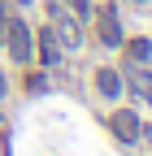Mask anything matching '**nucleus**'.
Listing matches in <instances>:
<instances>
[{
	"label": "nucleus",
	"instance_id": "f257e3e1",
	"mask_svg": "<svg viewBox=\"0 0 152 156\" xmlns=\"http://www.w3.org/2000/svg\"><path fill=\"white\" fill-rule=\"evenodd\" d=\"M5 44H9V52H13V61L17 65H31V56H35V26L31 22H9V35H5Z\"/></svg>",
	"mask_w": 152,
	"mask_h": 156
},
{
	"label": "nucleus",
	"instance_id": "f03ea898",
	"mask_svg": "<svg viewBox=\"0 0 152 156\" xmlns=\"http://www.w3.org/2000/svg\"><path fill=\"white\" fill-rule=\"evenodd\" d=\"M96 13V30H100V44L104 48H122V22H118V5L113 0H104L100 9H91Z\"/></svg>",
	"mask_w": 152,
	"mask_h": 156
},
{
	"label": "nucleus",
	"instance_id": "7ed1b4c3",
	"mask_svg": "<svg viewBox=\"0 0 152 156\" xmlns=\"http://www.w3.org/2000/svg\"><path fill=\"white\" fill-rule=\"evenodd\" d=\"M48 17L56 22V39H61L65 48H78V44H83V30H78V17H74V13H65L61 5H56V0L48 5Z\"/></svg>",
	"mask_w": 152,
	"mask_h": 156
},
{
	"label": "nucleus",
	"instance_id": "20e7f679",
	"mask_svg": "<svg viewBox=\"0 0 152 156\" xmlns=\"http://www.w3.org/2000/svg\"><path fill=\"white\" fill-rule=\"evenodd\" d=\"M109 130L118 134L122 143H135L139 134H143V122H139V113H135V108H113V117H109Z\"/></svg>",
	"mask_w": 152,
	"mask_h": 156
},
{
	"label": "nucleus",
	"instance_id": "39448f33",
	"mask_svg": "<svg viewBox=\"0 0 152 156\" xmlns=\"http://www.w3.org/2000/svg\"><path fill=\"white\" fill-rule=\"evenodd\" d=\"M96 91L104 95V100H122V74L113 65H100L96 69Z\"/></svg>",
	"mask_w": 152,
	"mask_h": 156
},
{
	"label": "nucleus",
	"instance_id": "423d86ee",
	"mask_svg": "<svg viewBox=\"0 0 152 156\" xmlns=\"http://www.w3.org/2000/svg\"><path fill=\"white\" fill-rule=\"evenodd\" d=\"M126 83H130V91H135L139 100L152 104V69L148 65H126Z\"/></svg>",
	"mask_w": 152,
	"mask_h": 156
},
{
	"label": "nucleus",
	"instance_id": "0eeeda50",
	"mask_svg": "<svg viewBox=\"0 0 152 156\" xmlns=\"http://www.w3.org/2000/svg\"><path fill=\"white\" fill-rule=\"evenodd\" d=\"M122 52H126V65H148L152 61V39L148 35H135V39L122 44Z\"/></svg>",
	"mask_w": 152,
	"mask_h": 156
},
{
	"label": "nucleus",
	"instance_id": "6e6552de",
	"mask_svg": "<svg viewBox=\"0 0 152 156\" xmlns=\"http://www.w3.org/2000/svg\"><path fill=\"white\" fill-rule=\"evenodd\" d=\"M35 35H39V61H44V69L61 65V39L52 35V26L48 30H35Z\"/></svg>",
	"mask_w": 152,
	"mask_h": 156
},
{
	"label": "nucleus",
	"instance_id": "1a4fd4ad",
	"mask_svg": "<svg viewBox=\"0 0 152 156\" xmlns=\"http://www.w3.org/2000/svg\"><path fill=\"white\" fill-rule=\"evenodd\" d=\"M5 35H9V5L0 0V44H5Z\"/></svg>",
	"mask_w": 152,
	"mask_h": 156
},
{
	"label": "nucleus",
	"instance_id": "9d476101",
	"mask_svg": "<svg viewBox=\"0 0 152 156\" xmlns=\"http://www.w3.org/2000/svg\"><path fill=\"white\" fill-rule=\"evenodd\" d=\"M70 9L78 13V17H91V0H70Z\"/></svg>",
	"mask_w": 152,
	"mask_h": 156
},
{
	"label": "nucleus",
	"instance_id": "9b49d317",
	"mask_svg": "<svg viewBox=\"0 0 152 156\" xmlns=\"http://www.w3.org/2000/svg\"><path fill=\"white\" fill-rule=\"evenodd\" d=\"M5 87H9V83H5V74H0V95H5Z\"/></svg>",
	"mask_w": 152,
	"mask_h": 156
},
{
	"label": "nucleus",
	"instance_id": "f8f14e48",
	"mask_svg": "<svg viewBox=\"0 0 152 156\" xmlns=\"http://www.w3.org/2000/svg\"><path fill=\"white\" fill-rule=\"evenodd\" d=\"M17 5H31V0H17Z\"/></svg>",
	"mask_w": 152,
	"mask_h": 156
}]
</instances>
